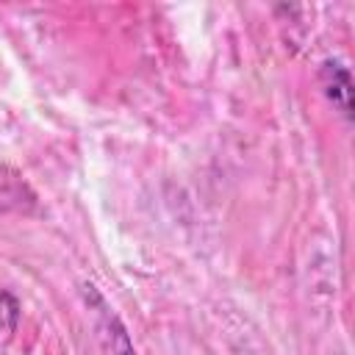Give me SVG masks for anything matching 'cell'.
Instances as JSON below:
<instances>
[{
  "label": "cell",
  "mask_w": 355,
  "mask_h": 355,
  "mask_svg": "<svg viewBox=\"0 0 355 355\" xmlns=\"http://www.w3.org/2000/svg\"><path fill=\"white\" fill-rule=\"evenodd\" d=\"M36 211V191L8 164H0V214H31Z\"/></svg>",
  "instance_id": "obj_1"
},
{
  "label": "cell",
  "mask_w": 355,
  "mask_h": 355,
  "mask_svg": "<svg viewBox=\"0 0 355 355\" xmlns=\"http://www.w3.org/2000/svg\"><path fill=\"white\" fill-rule=\"evenodd\" d=\"M319 80H322V89H324L327 100L338 108V114L347 122H352V78H349V69L341 61L327 58L319 69Z\"/></svg>",
  "instance_id": "obj_2"
},
{
  "label": "cell",
  "mask_w": 355,
  "mask_h": 355,
  "mask_svg": "<svg viewBox=\"0 0 355 355\" xmlns=\"http://www.w3.org/2000/svg\"><path fill=\"white\" fill-rule=\"evenodd\" d=\"M19 322V302L11 291L0 288V338H8Z\"/></svg>",
  "instance_id": "obj_3"
},
{
  "label": "cell",
  "mask_w": 355,
  "mask_h": 355,
  "mask_svg": "<svg viewBox=\"0 0 355 355\" xmlns=\"http://www.w3.org/2000/svg\"><path fill=\"white\" fill-rule=\"evenodd\" d=\"M111 327H114V341H116V344H114V347H116L114 352H116V355H136V352H133V344H130V338H128V333H125V327H122L116 319H111Z\"/></svg>",
  "instance_id": "obj_4"
}]
</instances>
